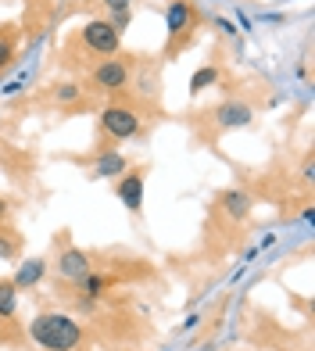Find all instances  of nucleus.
Segmentation results:
<instances>
[{"instance_id": "obj_1", "label": "nucleus", "mask_w": 315, "mask_h": 351, "mask_svg": "<svg viewBox=\"0 0 315 351\" xmlns=\"http://www.w3.org/2000/svg\"><path fill=\"white\" fill-rule=\"evenodd\" d=\"M29 337L43 351H75L83 344V326L68 312H40L29 323Z\"/></svg>"}, {"instance_id": "obj_2", "label": "nucleus", "mask_w": 315, "mask_h": 351, "mask_svg": "<svg viewBox=\"0 0 315 351\" xmlns=\"http://www.w3.org/2000/svg\"><path fill=\"white\" fill-rule=\"evenodd\" d=\"M101 130H104L108 140H129V136L140 133V119H136L133 108L112 104V108H104V115H101Z\"/></svg>"}, {"instance_id": "obj_3", "label": "nucleus", "mask_w": 315, "mask_h": 351, "mask_svg": "<svg viewBox=\"0 0 315 351\" xmlns=\"http://www.w3.org/2000/svg\"><path fill=\"white\" fill-rule=\"evenodd\" d=\"M83 43L97 54H115L118 43H122V33H115V25L104 22V19H90L83 25Z\"/></svg>"}, {"instance_id": "obj_4", "label": "nucleus", "mask_w": 315, "mask_h": 351, "mask_svg": "<svg viewBox=\"0 0 315 351\" xmlns=\"http://www.w3.org/2000/svg\"><path fill=\"white\" fill-rule=\"evenodd\" d=\"M255 119V108L247 101H223L215 108V125L218 130H244V125Z\"/></svg>"}, {"instance_id": "obj_5", "label": "nucleus", "mask_w": 315, "mask_h": 351, "mask_svg": "<svg viewBox=\"0 0 315 351\" xmlns=\"http://www.w3.org/2000/svg\"><path fill=\"white\" fill-rule=\"evenodd\" d=\"M129 83V61H104L93 69V86L97 90H125Z\"/></svg>"}, {"instance_id": "obj_6", "label": "nucleus", "mask_w": 315, "mask_h": 351, "mask_svg": "<svg viewBox=\"0 0 315 351\" xmlns=\"http://www.w3.org/2000/svg\"><path fill=\"white\" fill-rule=\"evenodd\" d=\"M115 190H118V201H122L129 212L144 208V172H122Z\"/></svg>"}, {"instance_id": "obj_7", "label": "nucleus", "mask_w": 315, "mask_h": 351, "mask_svg": "<svg viewBox=\"0 0 315 351\" xmlns=\"http://www.w3.org/2000/svg\"><path fill=\"white\" fill-rule=\"evenodd\" d=\"M90 273V254L83 247H65L61 251V258H58V276H65V280H83Z\"/></svg>"}, {"instance_id": "obj_8", "label": "nucleus", "mask_w": 315, "mask_h": 351, "mask_svg": "<svg viewBox=\"0 0 315 351\" xmlns=\"http://www.w3.org/2000/svg\"><path fill=\"white\" fill-rule=\"evenodd\" d=\"M218 208H223L233 222H240L251 215V197L244 194V190H226L223 197H218Z\"/></svg>"}, {"instance_id": "obj_9", "label": "nucleus", "mask_w": 315, "mask_h": 351, "mask_svg": "<svg viewBox=\"0 0 315 351\" xmlns=\"http://www.w3.org/2000/svg\"><path fill=\"white\" fill-rule=\"evenodd\" d=\"M122 172H125V158H122L118 151H104V154L97 158V169H93V176H97V180H118Z\"/></svg>"}, {"instance_id": "obj_10", "label": "nucleus", "mask_w": 315, "mask_h": 351, "mask_svg": "<svg viewBox=\"0 0 315 351\" xmlns=\"http://www.w3.org/2000/svg\"><path fill=\"white\" fill-rule=\"evenodd\" d=\"M186 25H190V4L186 0H172L168 4V33L176 40L179 33H186Z\"/></svg>"}, {"instance_id": "obj_11", "label": "nucleus", "mask_w": 315, "mask_h": 351, "mask_svg": "<svg viewBox=\"0 0 315 351\" xmlns=\"http://www.w3.org/2000/svg\"><path fill=\"white\" fill-rule=\"evenodd\" d=\"M43 273H47V262H43V258H33V262H22V269H18V276H14L11 283L18 287V291H25V287H33V283H40V280H43Z\"/></svg>"}, {"instance_id": "obj_12", "label": "nucleus", "mask_w": 315, "mask_h": 351, "mask_svg": "<svg viewBox=\"0 0 315 351\" xmlns=\"http://www.w3.org/2000/svg\"><path fill=\"white\" fill-rule=\"evenodd\" d=\"M18 308V287L14 283H0V319H11Z\"/></svg>"}, {"instance_id": "obj_13", "label": "nucleus", "mask_w": 315, "mask_h": 351, "mask_svg": "<svg viewBox=\"0 0 315 351\" xmlns=\"http://www.w3.org/2000/svg\"><path fill=\"white\" fill-rule=\"evenodd\" d=\"M79 283V291H83V298L90 301V298H97L104 287H108V276H97V273H86L83 280H75Z\"/></svg>"}, {"instance_id": "obj_14", "label": "nucleus", "mask_w": 315, "mask_h": 351, "mask_svg": "<svg viewBox=\"0 0 315 351\" xmlns=\"http://www.w3.org/2000/svg\"><path fill=\"white\" fill-rule=\"evenodd\" d=\"M215 79H218V72H215L212 65H208V69H197V72H194V79H190V93L197 97V93H201V90H208V86L215 83Z\"/></svg>"}, {"instance_id": "obj_15", "label": "nucleus", "mask_w": 315, "mask_h": 351, "mask_svg": "<svg viewBox=\"0 0 315 351\" xmlns=\"http://www.w3.org/2000/svg\"><path fill=\"white\" fill-rule=\"evenodd\" d=\"M54 97H58L61 104H75V101H79V86H75V83H58V86H54Z\"/></svg>"}, {"instance_id": "obj_16", "label": "nucleus", "mask_w": 315, "mask_h": 351, "mask_svg": "<svg viewBox=\"0 0 315 351\" xmlns=\"http://www.w3.org/2000/svg\"><path fill=\"white\" fill-rule=\"evenodd\" d=\"M11 58H14V40L11 36H0V69H4Z\"/></svg>"}, {"instance_id": "obj_17", "label": "nucleus", "mask_w": 315, "mask_h": 351, "mask_svg": "<svg viewBox=\"0 0 315 351\" xmlns=\"http://www.w3.org/2000/svg\"><path fill=\"white\" fill-rule=\"evenodd\" d=\"M101 4L112 11V14H129V8H133V0H101Z\"/></svg>"}, {"instance_id": "obj_18", "label": "nucleus", "mask_w": 315, "mask_h": 351, "mask_svg": "<svg viewBox=\"0 0 315 351\" xmlns=\"http://www.w3.org/2000/svg\"><path fill=\"white\" fill-rule=\"evenodd\" d=\"M14 251H18V247H14L11 241H4V237H0V258H14Z\"/></svg>"}, {"instance_id": "obj_19", "label": "nucleus", "mask_w": 315, "mask_h": 351, "mask_svg": "<svg viewBox=\"0 0 315 351\" xmlns=\"http://www.w3.org/2000/svg\"><path fill=\"white\" fill-rule=\"evenodd\" d=\"M315 180V165H312V158H308V162H305V183H312Z\"/></svg>"}, {"instance_id": "obj_20", "label": "nucleus", "mask_w": 315, "mask_h": 351, "mask_svg": "<svg viewBox=\"0 0 315 351\" xmlns=\"http://www.w3.org/2000/svg\"><path fill=\"white\" fill-rule=\"evenodd\" d=\"M0 215H8V201L4 197H0Z\"/></svg>"}]
</instances>
